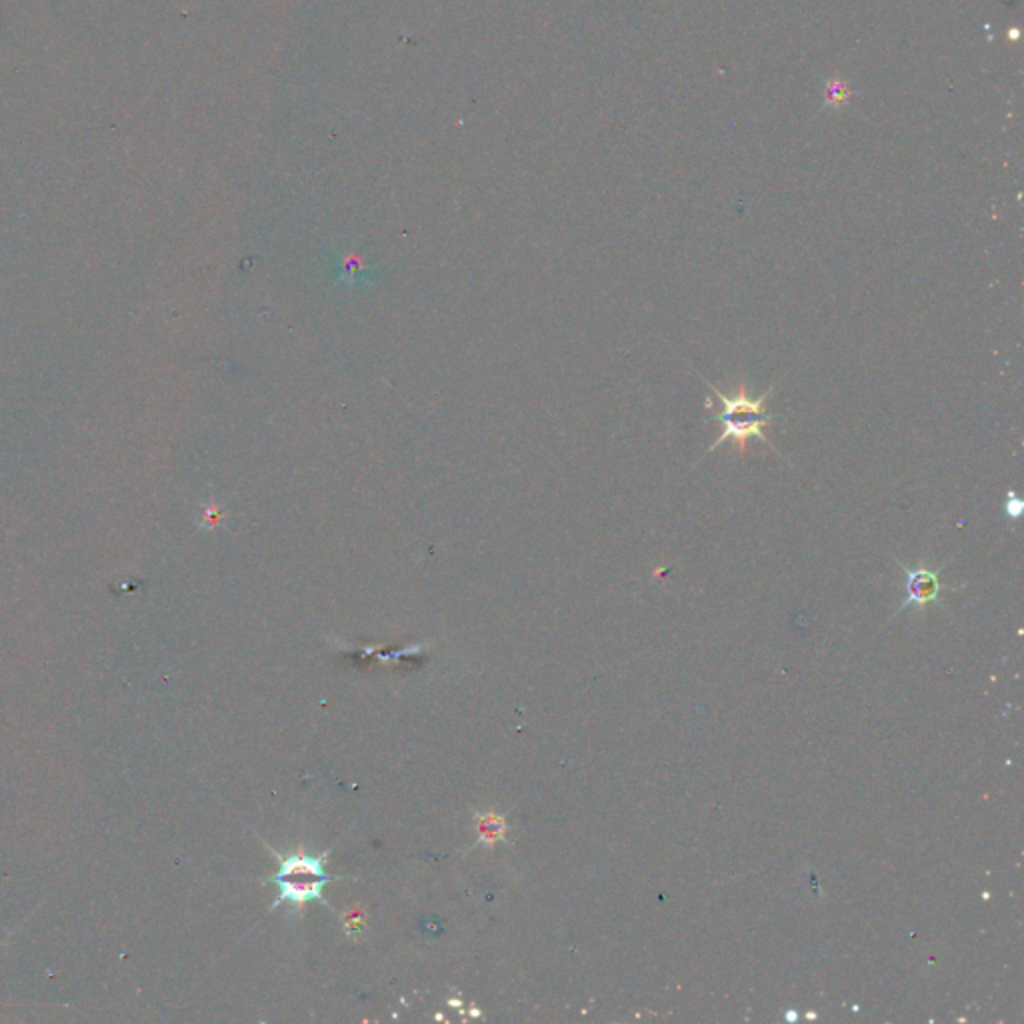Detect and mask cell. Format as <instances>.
I'll return each mask as SVG.
<instances>
[{"label":"cell","mask_w":1024,"mask_h":1024,"mask_svg":"<svg viewBox=\"0 0 1024 1024\" xmlns=\"http://www.w3.org/2000/svg\"><path fill=\"white\" fill-rule=\"evenodd\" d=\"M703 380H705V378H703ZM705 385H707L708 389L712 391V394L717 397V401H719L720 404V411L712 415V420H717V423L722 425V432H720L719 439L715 440V442L708 447V454L717 451L722 444H727L729 440H732L739 454L744 456V454H746L748 440L758 439L765 447H768L770 451L775 452L777 456H781L779 451L770 444L767 435H765V428L777 418V416L767 411V401L772 397V392H775V385L768 387V391L763 392L758 399L748 397L744 382L739 385V389L734 391L732 397L722 394V392H720L717 387H712L708 380H705Z\"/></svg>","instance_id":"6da1fadb"},{"label":"cell","mask_w":1024,"mask_h":1024,"mask_svg":"<svg viewBox=\"0 0 1024 1024\" xmlns=\"http://www.w3.org/2000/svg\"><path fill=\"white\" fill-rule=\"evenodd\" d=\"M329 853L320 856H306V854H291L287 858L279 856V870L270 878V882L279 890V899L275 906L281 903H291L294 909H303L308 901H327L322 899L325 885L332 880L325 861Z\"/></svg>","instance_id":"7a4b0ae2"},{"label":"cell","mask_w":1024,"mask_h":1024,"mask_svg":"<svg viewBox=\"0 0 1024 1024\" xmlns=\"http://www.w3.org/2000/svg\"><path fill=\"white\" fill-rule=\"evenodd\" d=\"M894 561H897V564H901V569L904 571V590H906V598H904L899 612L909 609V607L925 609L930 602L939 600L940 590H942L940 573H942L944 564L939 569H928L927 564L911 569V566H906V564L899 561L897 557H894Z\"/></svg>","instance_id":"3957f363"},{"label":"cell","mask_w":1024,"mask_h":1024,"mask_svg":"<svg viewBox=\"0 0 1024 1024\" xmlns=\"http://www.w3.org/2000/svg\"><path fill=\"white\" fill-rule=\"evenodd\" d=\"M851 98V88L841 83L839 78H830L827 83V90H825V102L827 107H832V109H839L844 102H849Z\"/></svg>","instance_id":"277c9868"},{"label":"cell","mask_w":1024,"mask_h":1024,"mask_svg":"<svg viewBox=\"0 0 1024 1024\" xmlns=\"http://www.w3.org/2000/svg\"><path fill=\"white\" fill-rule=\"evenodd\" d=\"M487 817L488 818H483V822H480V834L487 837V842L492 844V842L502 837V832H504L507 827H504V822H502L499 817H492V815H487Z\"/></svg>","instance_id":"5b68a950"},{"label":"cell","mask_w":1024,"mask_h":1024,"mask_svg":"<svg viewBox=\"0 0 1024 1024\" xmlns=\"http://www.w3.org/2000/svg\"><path fill=\"white\" fill-rule=\"evenodd\" d=\"M1023 500L1019 499V497H1016V495H1014V492L1011 490V492L1007 495V499H1004V514H1007V519H1011V521L1016 523V521L1023 516Z\"/></svg>","instance_id":"8992f818"},{"label":"cell","mask_w":1024,"mask_h":1024,"mask_svg":"<svg viewBox=\"0 0 1024 1024\" xmlns=\"http://www.w3.org/2000/svg\"><path fill=\"white\" fill-rule=\"evenodd\" d=\"M1019 37H1021V31H1019V28H1011V31H1009V38H1011V40H1016Z\"/></svg>","instance_id":"52a82bcc"},{"label":"cell","mask_w":1024,"mask_h":1024,"mask_svg":"<svg viewBox=\"0 0 1024 1024\" xmlns=\"http://www.w3.org/2000/svg\"><path fill=\"white\" fill-rule=\"evenodd\" d=\"M0 947H2V944H0Z\"/></svg>","instance_id":"ba28073f"}]
</instances>
